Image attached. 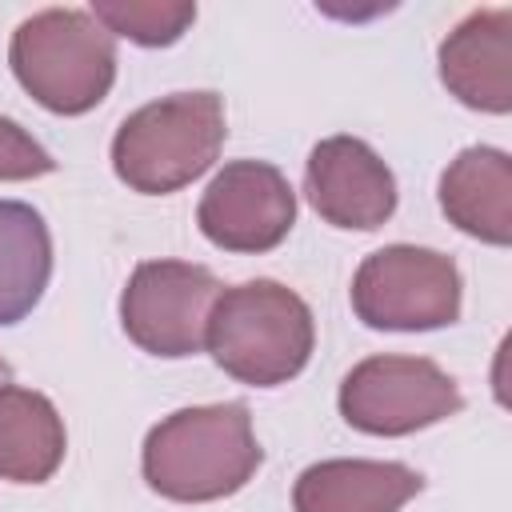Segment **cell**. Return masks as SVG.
Masks as SVG:
<instances>
[{
    "label": "cell",
    "mask_w": 512,
    "mask_h": 512,
    "mask_svg": "<svg viewBox=\"0 0 512 512\" xmlns=\"http://www.w3.org/2000/svg\"><path fill=\"white\" fill-rule=\"evenodd\" d=\"M56 168L52 152L16 120L0 116V180H36Z\"/></svg>",
    "instance_id": "16"
},
{
    "label": "cell",
    "mask_w": 512,
    "mask_h": 512,
    "mask_svg": "<svg viewBox=\"0 0 512 512\" xmlns=\"http://www.w3.org/2000/svg\"><path fill=\"white\" fill-rule=\"evenodd\" d=\"M440 208L460 232L508 248L512 244V160L504 148L472 144L440 172Z\"/></svg>",
    "instance_id": "12"
},
{
    "label": "cell",
    "mask_w": 512,
    "mask_h": 512,
    "mask_svg": "<svg viewBox=\"0 0 512 512\" xmlns=\"http://www.w3.org/2000/svg\"><path fill=\"white\" fill-rule=\"evenodd\" d=\"M464 280L452 256L416 244H388L360 260L352 312L380 332H432L460 320Z\"/></svg>",
    "instance_id": "5"
},
{
    "label": "cell",
    "mask_w": 512,
    "mask_h": 512,
    "mask_svg": "<svg viewBox=\"0 0 512 512\" xmlns=\"http://www.w3.org/2000/svg\"><path fill=\"white\" fill-rule=\"evenodd\" d=\"M8 64L40 108L84 116L112 92L116 40L88 8H44L12 32Z\"/></svg>",
    "instance_id": "3"
},
{
    "label": "cell",
    "mask_w": 512,
    "mask_h": 512,
    "mask_svg": "<svg viewBox=\"0 0 512 512\" xmlns=\"http://www.w3.org/2000/svg\"><path fill=\"white\" fill-rule=\"evenodd\" d=\"M264 448L256 444L252 416L240 400L196 404L164 416L140 452V472L152 492L176 504H208L236 496L256 468Z\"/></svg>",
    "instance_id": "1"
},
{
    "label": "cell",
    "mask_w": 512,
    "mask_h": 512,
    "mask_svg": "<svg viewBox=\"0 0 512 512\" xmlns=\"http://www.w3.org/2000/svg\"><path fill=\"white\" fill-rule=\"evenodd\" d=\"M204 344L232 380L276 388L300 376L312 356V308L288 284L244 280L216 296Z\"/></svg>",
    "instance_id": "2"
},
{
    "label": "cell",
    "mask_w": 512,
    "mask_h": 512,
    "mask_svg": "<svg viewBox=\"0 0 512 512\" xmlns=\"http://www.w3.org/2000/svg\"><path fill=\"white\" fill-rule=\"evenodd\" d=\"M68 432L56 404L20 384L0 388V480L44 484L64 464Z\"/></svg>",
    "instance_id": "13"
},
{
    "label": "cell",
    "mask_w": 512,
    "mask_h": 512,
    "mask_svg": "<svg viewBox=\"0 0 512 512\" xmlns=\"http://www.w3.org/2000/svg\"><path fill=\"white\" fill-rule=\"evenodd\" d=\"M88 12L112 36H124L140 48H168L196 20V4L188 0H92Z\"/></svg>",
    "instance_id": "15"
},
{
    "label": "cell",
    "mask_w": 512,
    "mask_h": 512,
    "mask_svg": "<svg viewBox=\"0 0 512 512\" xmlns=\"http://www.w3.org/2000/svg\"><path fill=\"white\" fill-rule=\"evenodd\" d=\"M304 192L332 228L376 232L396 212V176L360 136H328L308 152Z\"/></svg>",
    "instance_id": "9"
},
{
    "label": "cell",
    "mask_w": 512,
    "mask_h": 512,
    "mask_svg": "<svg viewBox=\"0 0 512 512\" xmlns=\"http://www.w3.org/2000/svg\"><path fill=\"white\" fill-rule=\"evenodd\" d=\"M12 380V368H8V360H0V388Z\"/></svg>",
    "instance_id": "17"
},
{
    "label": "cell",
    "mask_w": 512,
    "mask_h": 512,
    "mask_svg": "<svg viewBox=\"0 0 512 512\" xmlns=\"http://www.w3.org/2000/svg\"><path fill=\"white\" fill-rule=\"evenodd\" d=\"M52 280V232L24 200H0V328L20 324Z\"/></svg>",
    "instance_id": "14"
},
{
    "label": "cell",
    "mask_w": 512,
    "mask_h": 512,
    "mask_svg": "<svg viewBox=\"0 0 512 512\" xmlns=\"http://www.w3.org/2000/svg\"><path fill=\"white\" fill-rule=\"evenodd\" d=\"M424 476L400 460H320L292 484V512H400Z\"/></svg>",
    "instance_id": "11"
},
{
    "label": "cell",
    "mask_w": 512,
    "mask_h": 512,
    "mask_svg": "<svg viewBox=\"0 0 512 512\" xmlns=\"http://www.w3.org/2000/svg\"><path fill=\"white\" fill-rule=\"evenodd\" d=\"M224 136V100L216 92H172L120 120L112 168L132 192L168 196L216 164Z\"/></svg>",
    "instance_id": "4"
},
{
    "label": "cell",
    "mask_w": 512,
    "mask_h": 512,
    "mask_svg": "<svg viewBox=\"0 0 512 512\" xmlns=\"http://www.w3.org/2000/svg\"><path fill=\"white\" fill-rule=\"evenodd\" d=\"M444 88L476 112H512V8H480L464 16L440 44Z\"/></svg>",
    "instance_id": "10"
},
{
    "label": "cell",
    "mask_w": 512,
    "mask_h": 512,
    "mask_svg": "<svg viewBox=\"0 0 512 512\" xmlns=\"http://www.w3.org/2000/svg\"><path fill=\"white\" fill-rule=\"evenodd\" d=\"M224 284L212 268L192 260H144L120 292V324L128 340L164 360L204 352L208 316Z\"/></svg>",
    "instance_id": "6"
},
{
    "label": "cell",
    "mask_w": 512,
    "mask_h": 512,
    "mask_svg": "<svg viewBox=\"0 0 512 512\" xmlns=\"http://www.w3.org/2000/svg\"><path fill=\"white\" fill-rule=\"evenodd\" d=\"M460 408L456 380L428 356H368L340 380V416L368 436H412Z\"/></svg>",
    "instance_id": "7"
},
{
    "label": "cell",
    "mask_w": 512,
    "mask_h": 512,
    "mask_svg": "<svg viewBox=\"0 0 512 512\" xmlns=\"http://www.w3.org/2000/svg\"><path fill=\"white\" fill-rule=\"evenodd\" d=\"M196 224L208 244L240 256L272 252L296 224V192L268 160L224 164L200 196Z\"/></svg>",
    "instance_id": "8"
}]
</instances>
